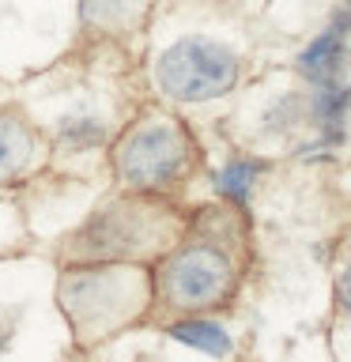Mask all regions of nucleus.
Returning <instances> with one entry per match:
<instances>
[{
    "label": "nucleus",
    "mask_w": 351,
    "mask_h": 362,
    "mask_svg": "<svg viewBox=\"0 0 351 362\" xmlns=\"http://www.w3.org/2000/svg\"><path fill=\"white\" fill-rule=\"evenodd\" d=\"M140 298H144V279L129 264L79 268L61 283L64 313L72 317L79 339H95L129 325Z\"/></svg>",
    "instance_id": "obj_1"
},
{
    "label": "nucleus",
    "mask_w": 351,
    "mask_h": 362,
    "mask_svg": "<svg viewBox=\"0 0 351 362\" xmlns=\"http://www.w3.org/2000/svg\"><path fill=\"white\" fill-rule=\"evenodd\" d=\"M155 79L178 102H208L238 83V57L226 45L192 34V38L174 42L159 57Z\"/></svg>",
    "instance_id": "obj_2"
},
{
    "label": "nucleus",
    "mask_w": 351,
    "mask_h": 362,
    "mask_svg": "<svg viewBox=\"0 0 351 362\" xmlns=\"http://www.w3.org/2000/svg\"><path fill=\"white\" fill-rule=\"evenodd\" d=\"M189 151L192 144L181 124L151 117L125 132V140L113 151V166L132 189H163L185 170Z\"/></svg>",
    "instance_id": "obj_3"
},
{
    "label": "nucleus",
    "mask_w": 351,
    "mask_h": 362,
    "mask_svg": "<svg viewBox=\"0 0 351 362\" xmlns=\"http://www.w3.org/2000/svg\"><path fill=\"white\" fill-rule=\"evenodd\" d=\"M234 287V272L219 249L212 245H185L159 272V291L178 310H208L219 305Z\"/></svg>",
    "instance_id": "obj_4"
},
{
    "label": "nucleus",
    "mask_w": 351,
    "mask_h": 362,
    "mask_svg": "<svg viewBox=\"0 0 351 362\" xmlns=\"http://www.w3.org/2000/svg\"><path fill=\"white\" fill-rule=\"evenodd\" d=\"M144 211L132 208L129 200L102 208L95 219L84 226V234L76 238V253L87 260H121L144 242Z\"/></svg>",
    "instance_id": "obj_5"
},
{
    "label": "nucleus",
    "mask_w": 351,
    "mask_h": 362,
    "mask_svg": "<svg viewBox=\"0 0 351 362\" xmlns=\"http://www.w3.org/2000/svg\"><path fill=\"white\" fill-rule=\"evenodd\" d=\"M34 151H38V140H34L30 124L11 117V113H0V181L27 174Z\"/></svg>",
    "instance_id": "obj_6"
},
{
    "label": "nucleus",
    "mask_w": 351,
    "mask_h": 362,
    "mask_svg": "<svg viewBox=\"0 0 351 362\" xmlns=\"http://www.w3.org/2000/svg\"><path fill=\"white\" fill-rule=\"evenodd\" d=\"M347 27H351V16H344V19H336L333 27H328L317 42H310L302 49V57H299V68L310 79H321V83H328V79L336 76V68H340V57H344V34H347Z\"/></svg>",
    "instance_id": "obj_7"
},
{
    "label": "nucleus",
    "mask_w": 351,
    "mask_h": 362,
    "mask_svg": "<svg viewBox=\"0 0 351 362\" xmlns=\"http://www.w3.org/2000/svg\"><path fill=\"white\" fill-rule=\"evenodd\" d=\"M136 8H140V0H79V19L98 30H121L129 27Z\"/></svg>",
    "instance_id": "obj_8"
},
{
    "label": "nucleus",
    "mask_w": 351,
    "mask_h": 362,
    "mask_svg": "<svg viewBox=\"0 0 351 362\" xmlns=\"http://www.w3.org/2000/svg\"><path fill=\"white\" fill-rule=\"evenodd\" d=\"M170 336H174L178 344L208 351V355H226V351H231V336H226L215 321H178V325H170Z\"/></svg>",
    "instance_id": "obj_9"
},
{
    "label": "nucleus",
    "mask_w": 351,
    "mask_h": 362,
    "mask_svg": "<svg viewBox=\"0 0 351 362\" xmlns=\"http://www.w3.org/2000/svg\"><path fill=\"white\" fill-rule=\"evenodd\" d=\"M260 174V163H249V158H234L226 170H219V177H215V189L223 192V197H231L234 204H246L249 200V189H253V181Z\"/></svg>",
    "instance_id": "obj_10"
},
{
    "label": "nucleus",
    "mask_w": 351,
    "mask_h": 362,
    "mask_svg": "<svg viewBox=\"0 0 351 362\" xmlns=\"http://www.w3.org/2000/svg\"><path fill=\"white\" fill-rule=\"evenodd\" d=\"M351 110V87H336V83H325L321 90H317L313 98V113L317 121L325 124V129L340 132V124H344V113Z\"/></svg>",
    "instance_id": "obj_11"
},
{
    "label": "nucleus",
    "mask_w": 351,
    "mask_h": 362,
    "mask_svg": "<svg viewBox=\"0 0 351 362\" xmlns=\"http://www.w3.org/2000/svg\"><path fill=\"white\" fill-rule=\"evenodd\" d=\"M68 140H76V144H98L102 140V129L95 121H87V124H79V121H64V129H61Z\"/></svg>",
    "instance_id": "obj_12"
},
{
    "label": "nucleus",
    "mask_w": 351,
    "mask_h": 362,
    "mask_svg": "<svg viewBox=\"0 0 351 362\" xmlns=\"http://www.w3.org/2000/svg\"><path fill=\"white\" fill-rule=\"evenodd\" d=\"M340 302L347 305V313H351V268L340 276Z\"/></svg>",
    "instance_id": "obj_13"
},
{
    "label": "nucleus",
    "mask_w": 351,
    "mask_h": 362,
    "mask_svg": "<svg viewBox=\"0 0 351 362\" xmlns=\"http://www.w3.org/2000/svg\"><path fill=\"white\" fill-rule=\"evenodd\" d=\"M4 339H8V332H4V321H0V351H4Z\"/></svg>",
    "instance_id": "obj_14"
}]
</instances>
